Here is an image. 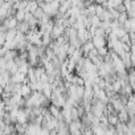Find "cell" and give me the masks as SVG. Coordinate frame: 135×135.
Instances as JSON below:
<instances>
[{
    "mask_svg": "<svg viewBox=\"0 0 135 135\" xmlns=\"http://www.w3.org/2000/svg\"><path fill=\"white\" fill-rule=\"evenodd\" d=\"M60 7H61V3H60V2H46V3L44 4L42 9H44V12H45L48 16L56 17V16L58 15V12H60Z\"/></svg>",
    "mask_w": 135,
    "mask_h": 135,
    "instance_id": "6da1fadb",
    "label": "cell"
},
{
    "mask_svg": "<svg viewBox=\"0 0 135 135\" xmlns=\"http://www.w3.org/2000/svg\"><path fill=\"white\" fill-rule=\"evenodd\" d=\"M32 93H33V90H32V88H31V85L29 84H23V86H21V91H20V95L23 97V98H29L31 95H32Z\"/></svg>",
    "mask_w": 135,
    "mask_h": 135,
    "instance_id": "3957f363",
    "label": "cell"
},
{
    "mask_svg": "<svg viewBox=\"0 0 135 135\" xmlns=\"http://www.w3.org/2000/svg\"><path fill=\"white\" fill-rule=\"evenodd\" d=\"M109 119V124L113 126V127H117V124L119 123V118H118V114H111L107 117Z\"/></svg>",
    "mask_w": 135,
    "mask_h": 135,
    "instance_id": "52a82bcc",
    "label": "cell"
},
{
    "mask_svg": "<svg viewBox=\"0 0 135 135\" xmlns=\"http://www.w3.org/2000/svg\"><path fill=\"white\" fill-rule=\"evenodd\" d=\"M118 118H119V122L120 123H126L127 124L130 122V115H128V113H127L126 109H123L122 111L118 113Z\"/></svg>",
    "mask_w": 135,
    "mask_h": 135,
    "instance_id": "277c9868",
    "label": "cell"
},
{
    "mask_svg": "<svg viewBox=\"0 0 135 135\" xmlns=\"http://www.w3.org/2000/svg\"><path fill=\"white\" fill-rule=\"evenodd\" d=\"M91 41H93L95 49H102V48L107 46V38H106V37H102V36H94V37L91 38Z\"/></svg>",
    "mask_w": 135,
    "mask_h": 135,
    "instance_id": "7a4b0ae2",
    "label": "cell"
},
{
    "mask_svg": "<svg viewBox=\"0 0 135 135\" xmlns=\"http://www.w3.org/2000/svg\"><path fill=\"white\" fill-rule=\"evenodd\" d=\"M130 17H128V15H127V12H123V13H120L119 15V17H118V21L120 23V25H123L127 20H128Z\"/></svg>",
    "mask_w": 135,
    "mask_h": 135,
    "instance_id": "ba28073f",
    "label": "cell"
},
{
    "mask_svg": "<svg viewBox=\"0 0 135 135\" xmlns=\"http://www.w3.org/2000/svg\"><path fill=\"white\" fill-rule=\"evenodd\" d=\"M48 110H49V113H50L54 118H58V117L61 115V110H60V107H57V106H56V105H53V103H50V105H49Z\"/></svg>",
    "mask_w": 135,
    "mask_h": 135,
    "instance_id": "8992f818",
    "label": "cell"
},
{
    "mask_svg": "<svg viewBox=\"0 0 135 135\" xmlns=\"http://www.w3.org/2000/svg\"><path fill=\"white\" fill-rule=\"evenodd\" d=\"M17 32H21V33H24V35H27L29 31H31V25L27 23V21H21V23H19V25H17Z\"/></svg>",
    "mask_w": 135,
    "mask_h": 135,
    "instance_id": "5b68a950",
    "label": "cell"
}]
</instances>
